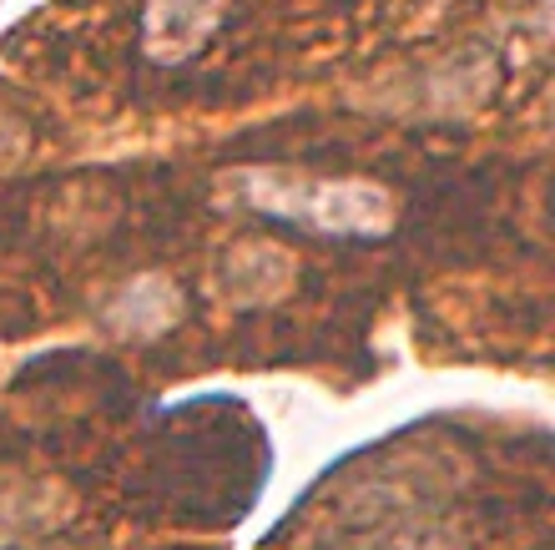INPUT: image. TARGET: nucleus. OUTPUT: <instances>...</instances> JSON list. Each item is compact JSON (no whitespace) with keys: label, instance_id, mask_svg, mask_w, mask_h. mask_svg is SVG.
I'll list each match as a JSON object with an SVG mask.
<instances>
[{"label":"nucleus","instance_id":"f03ea898","mask_svg":"<svg viewBox=\"0 0 555 550\" xmlns=\"http://www.w3.org/2000/svg\"><path fill=\"white\" fill-rule=\"evenodd\" d=\"M212 21H218V0H152L146 36L157 41V56L177 61L203 41Z\"/></svg>","mask_w":555,"mask_h":550},{"label":"nucleus","instance_id":"f257e3e1","mask_svg":"<svg viewBox=\"0 0 555 550\" xmlns=\"http://www.w3.org/2000/svg\"><path fill=\"white\" fill-rule=\"evenodd\" d=\"M233 197L258 218L288 222L323 238H384L399 207L379 182L364 177H313L293 167H248L233 177Z\"/></svg>","mask_w":555,"mask_h":550}]
</instances>
